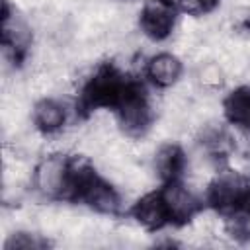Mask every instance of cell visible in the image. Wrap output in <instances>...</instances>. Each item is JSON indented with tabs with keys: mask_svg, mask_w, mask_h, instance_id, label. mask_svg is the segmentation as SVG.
<instances>
[{
	"mask_svg": "<svg viewBox=\"0 0 250 250\" xmlns=\"http://www.w3.org/2000/svg\"><path fill=\"white\" fill-rule=\"evenodd\" d=\"M76 156L66 152H49L43 154L31 172V188L35 195L43 201L68 203L72 176H74Z\"/></svg>",
	"mask_w": 250,
	"mask_h": 250,
	"instance_id": "obj_3",
	"label": "cell"
},
{
	"mask_svg": "<svg viewBox=\"0 0 250 250\" xmlns=\"http://www.w3.org/2000/svg\"><path fill=\"white\" fill-rule=\"evenodd\" d=\"M127 215L141 229H145L148 232H158V230L170 227V217H168V209H166V203H164L160 188L141 195L129 207Z\"/></svg>",
	"mask_w": 250,
	"mask_h": 250,
	"instance_id": "obj_9",
	"label": "cell"
},
{
	"mask_svg": "<svg viewBox=\"0 0 250 250\" xmlns=\"http://www.w3.org/2000/svg\"><path fill=\"white\" fill-rule=\"evenodd\" d=\"M176 4L180 8V14L201 18V16L213 14L221 6V0H176Z\"/></svg>",
	"mask_w": 250,
	"mask_h": 250,
	"instance_id": "obj_16",
	"label": "cell"
},
{
	"mask_svg": "<svg viewBox=\"0 0 250 250\" xmlns=\"http://www.w3.org/2000/svg\"><path fill=\"white\" fill-rule=\"evenodd\" d=\"M178 18L180 8L176 0H145L139 10V29L146 39L162 43L172 37Z\"/></svg>",
	"mask_w": 250,
	"mask_h": 250,
	"instance_id": "obj_7",
	"label": "cell"
},
{
	"mask_svg": "<svg viewBox=\"0 0 250 250\" xmlns=\"http://www.w3.org/2000/svg\"><path fill=\"white\" fill-rule=\"evenodd\" d=\"M68 203L84 205L105 217H119L123 213V197L119 189L82 156H76Z\"/></svg>",
	"mask_w": 250,
	"mask_h": 250,
	"instance_id": "obj_2",
	"label": "cell"
},
{
	"mask_svg": "<svg viewBox=\"0 0 250 250\" xmlns=\"http://www.w3.org/2000/svg\"><path fill=\"white\" fill-rule=\"evenodd\" d=\"M242 27H244L246 31H250V18H248V20H244V23H242Z\"/></svg>",
	"mask_w": 250,
	"mask_h": 250,
	"instance_id": "obj_17",
	"label": "cell"
},
{
	"mask_svg": "<svg viewBox=\"0 0 250 250\" xmlns=\"http://www.w3.org/2000/svg\"><path fill=\"white\" fill-rule=\"evenodd\" d=\"M225 234L234 242H250V191L227 213L221 215Z\"/></svg>",
	"mask_w": 250,
	"mask_h": 250,
	"instance_id": "obj_14",
	"label": "cell"
},
{
	"mask_svg": "<svg viewBox=\"0 0 250 250\" xmlns=\"http://www.w3.org/2000/svg\"><path fill=\"white\" fill-rule=\"evenodd\" d=\"M0 37H2V51L8 62L16 68L23 66V62L29 57L31 43H33V31L29 23L12 8L10 0L2 2V25H0Z\"/></svg>",
	"mask_w": 250,
	"mask_h": 250,
	"instance_id": "obj_5",
	"label": "cell"
},
{
	"mask_svg": "<svg viewBox=\"0 0 250 250\" xmlns=\"http://www.w3.org/2000/svg\"><path fill=\"white\" fill-rule=\"evenodd\" d=\"M152 170L160 184L184 180V174L188 170V154L184 146L172 141L160 145L152 156Z\"/></svg>",
	"mask_w": 250,
	"mask_h": 250,
	"instance_id": "obj_12",
	"label": "cell"
},
{
	"mask_svg": "<svg viewBox=\"0 0 250 250\" xmlns=\"http://www.w3.org/2000/svg\"><path fill=\"white\" fill-rule=\"evenodd\" d=\"M160 191L168 209L170 227L182 229L189 225L205 209L203 197H199L193 189H189V186H186L184 180L160 184Z\"/></svg>",
	"mask_w": 250,
	"mask_h": 250,
	"instance_id": "obj_8",
	"label": "cell"
},
{
	"mask_svg": "<svg viewBox=\"0 0 250 250\" xmlns=\"http://www.w3.org/2000/svg\"><path fill=\"white\" fill-rule=\"evenodd\" d=\"M119 131L129 139H143L154 125V109L143 80H139L127 98L113 111Z\"/></svg>",
	"mask_w": 250,
	"mask_h": 250,
	"instance_id": "obj_4",
	"label": "cell"
},
{
	"mask_svg": "<svg viewBox=\"0 0 250 250\" xmlns=\"http://www.w3.org/2000/svg\"><path fill=\"white\" fill-rule=\"evenodd\" d=\"M139 80L141 78L129 74L113 61L100 62L86 76V80L78 90L74 102L76 117L88 119L100 109H107L113 113Z\"/></svg>",
	"mask_w": 250,
	"mask_h": 250,
	"instance_id": "obj_1",
	"label": "cell"
},
{
	"mask_svg": "<svg viewBox=\"0 0 250 250\" xmlns=\"http://www.w3.org/2000/svg\"><path fill=\"white\" fill-rule=\"evenodd\" d=\"M31 123L35 131L43 137L59 135L68 123V109L57 98H41L33 104Z\"/></svg>",
	"mask_w": 250,
	"mask_h": 250,
	"instance_id": "obj_11",
	"label": "cell"
},
{
	"mask_svg": "<svg viewBox=\"0 0 250 250\" xmlns=\"http://www.w3.org/2000/svg\"><path fill=\"white\" fill-rule=\"evenodd\" d=\"M250 191V180L232 168H221L207 184L203 203L205 209L215 211L219 217L234 207Z\"/></svg>",
	"mask_w": 250,
	"mask_h": 250,
	"instance_id": "obj_6",
	"label": "cell"
},
{
	"mask_svg": "<svg viewBox=\"0 0 250 250\" xmlns=\"http://www.w3.org/2000/svg\"><path fill=\"white\" fill-rule=\"evenodd\" d=\"M143 72H145V80L150 86L158 90H168L180 82L184 74V62L178 55L170 51H160L146 59Z\"/></svg>",
	"mask_w": 250,
	"mask_h": 250,
	"instance_id": "obj_10",
	"label": "cell"
},
{
	"mask_svg": "<svg viewBox=\"0 0 250 250\" xmlns=\"http://www.w3.org/2000/svg\"><path fill=\"white\" fill-rule=\"evenodd\" d=\"M223 117L238 131L250 133V86H236L223 98Z\"/></svg>",
	"mask_w": 250,
	"mask_h": 250,
	"instance_id": "obj_13",
	"label": "cell"
},
{
	"mask_svg": "<svg viewBox=\"0 0 250 250\" xmlns=\"http://www.w3.org/2000/svg\"><path fill=\"white\" fill-rule=\"evenodd\" d=\"M51 246L53 242L47 236L33 230H16L4 240V250H45Z\"/></svg>",
	"mask_w": 250,
	"mask_h": 250,
	"instance_id": "obj_15",
	"label": "cell"
},
{
	"mask_svg": "<svg viewBox=\"0 0 250 250\" xmlns=\"http://www.w3.org/2000/svg\"><path fill=\"white\" fill-rule=\"evenodd\" d=\"M121 2H129V0H121Z\"/></svg>",
	"mask_w": 250,
	"mask_h": 250,
	"instance_id": "obj_18",
	"label": "cell"
}]
</instances>
